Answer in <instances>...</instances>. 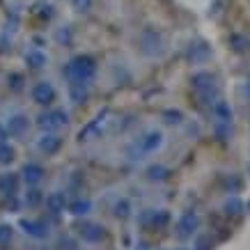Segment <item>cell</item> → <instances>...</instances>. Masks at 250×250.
<instances>
[{
	"label": "cell",
	"instance_id": "6",
	"mask_svg": "<svg viewBox=\"0 0 250 250\" xmlns=\"http://www.w3.org/2000/svg\"><path fill=\"white\" fill-rule=\"evenodd\" d=\"M195 229H197V216L193 211L184 213L182 218H179V223H177V234L182 236V239H186V236H190Z\"/></svg>",
	"mask_w": 250,
	"mask_h": 250
},
{
	"label": "cell",
	"instance_id": "16",
	"mask_svg": "<svg viewBox=\"0 0 250 250\" xmlns=\"http://www.w3.org/2000/svg\"><path fill=\"white\" fill-rule=\"evenodd\" d=\"M213 115H216V120L218 122H232V108H229L225 101H216Z\"/></svg>",
	"mask_w": 250,
	"mask_h": 250
},
{
	"label": "cell",
	"instance_id": "9",
	"mask_svg": "<svg viewBox=\"0 0 250 250\" xmlns=\"http://www.w3.org/2000/svg\"><path fill=\"white\" fill-rule=\"evenodd\" d=\"M23 179L25 184H30V186H37L42 179H44V167L37 166V163H28V166L23 167Z\"/></svg>",
	"mask_w": 250,
	"mask_h": 250
},
{
	"label": "cell",
	"instance_id": "27",
	"mask_svg": "<svg viewBox=\"0 0 250 250\" xmlns=\"http://www.w3.org/2000/svg\"><path fill=\"white\" fill-rule=\"evenodd\" d=\"M92 5V0H74V7L78 9V12H87Z\"/></svg>",
	"mask_w": 250,
	"mask_h": 250
},
{
	"label": "cell",
	"instance_id": "4",
	"mask_svg": "<svg viewBox=\"0 0 250 250\" xmlns=\"http://www.w3.org/2000/svg\"><path fill=\"white\" fill-rule=\"evenodd\" d=\"M53 99H55V87L48 81H42V83L32 87V101L39 104V106H48Z\"/></svg>",
	"mask_w": 250,
	"mask_h": 250
},
{
	"label": "cell",
	"instance_id": "12",
	"mask_svg": "<svg viewBox=\"0 0 250 250\" xmlns=\"http://www.w3.org/2000/svg\"><path fill=\"white\" fill-rule=\"evenodd\" d=\"M87 90H90V83H83V81H71L69 83V97H71L74 104H81L87 97Z\"/></svg>",
	"mask_w": 250,
	"mask_h": 250
},
{
	"label": "cell",
	"instance_id": "19",
	"mask_svg": "<svg viewBox=\"0 0 250 250\" xmlns=\"http://www.w3.org/2000/svg\"><path fill=\"white\" fill-rule=\"evenodd\" d=\"M12 161H14V149H12L5 140H0V163L7 166V163H12Z\"/></svg>",
	"mask_w": 250,
	"mask_h": 250
},
{
	"label": "cell",
	"instance_id": "7",
	"mask_svg": "<svg viewBox=\"0 0 250 250\" xmlns=\"http://www.w3.org/2000/svg\"><path fill=\"white\" fill-rule=\"evenodd\" d=\"M21 228L25 229V234L35 236V239H46L48 236V225H44L42 220H21Z\"/></svg>",
	"mask_w": 250,
	"mask_h": 250
},
{
	"label": "cell",
	"instance_id": "3",
	"mask_svg": "<svg viewBox=\"0 0 250 250\" xmlns=\"http://www.w3.org/2000/svg\"><path fill=\"white\" fill-rule=\"evenodd\" d=\"M140 44H143V51L147 55H159L163 48V42H161V35L156 30H143V35H140Z\"/></svg>",
	"mask_w": 250,
	"mask_h": 250
},
{
	"label": "cell",
	"instance_id": "14",
	"mask_svg": "<svg viewBox=\"0 0 250 250\" xmlns=\"http://www.w3.org/2000/svg\"><path fill=\"white\" fill-rule=\"evenodd\" d=\"M64 205H67V200H64L62 193H51V195L46 197V207H48V211H53V213L64 211Z\"/></svg>",
	"mask_w": 250,
	"mask_h": 250
},
{
	"label": "cell",
	"instance_id": "17",
	"mask_svg": "<svg viewBox=\"0 0 250 250\" xmlns=\"http://www.w3.org/2000/svg\"><path fill=\"white\" fill-rule=\"evenodd\" d=\"M25 62H28L32 69H39L46 64V55L42 53V51H30V53L25 55Z\"/></svg>",
	"mask_w": 250,
	"mask_h": 250
},
{
	"label": "cell",
	"instance_id": "23",
	"mask_svg": "<svg viewBox=\"0 0 250 250\" xmlns=\"http://www.w3.org/2000/svg\"><path fill=\"white\" fill-rule=\"evenodd\" d=\"M147 172H149V177H152V179H163V177L167 174V170H166V167H161V166H152Z\"/></svg>",
	"mask_w": 250,
	"mask_h": 250
},
{
	"label": "cell",
	"instance_id": "10",
	"mask_svg": "<svg viewBox=\"0 0 250 250\" xmlns=\"http://www.w3.org/2000/svg\"><path fill=\"white\" fill-rule=\"evenodd\" d=\"M37 147H39V149H42L44 154H55V152H58V149L62 147V140L55 136V133H46V136L39 138Z\"/></svg>",
	"mask_w": 250,
	"mask_h": 250
},
{
	"label": "cell",
	"instance_id": "8",
	"mask_svg": "<svg viewBox=\"0 0 250 250\" xmlns=\"http://www.w3.org/2000/svg\"><path fill=\"white\" fill-rule=\"evenodd\" d=\"M16 190H19V174H14V172L0 174V193L12 197V195H16Z\"/></svg>",
	"mask_w": 250,
	"mask_h": 250
},
{
	"label": "cell",
	"instance_id": "24",
	"mask_svg": "<svg viewBox=\"0 0 250 250\" xmlns=\"http://www.w3.org/2000/svg\"><path fill=\"white\" fill-rule=\"evenodd\" d=\"M115 213H117L120 218H126V216H129V202H126V200L117 202V207H115Z\"/></svg>",
	"mask_w": 250,
	"mask_h": 250
},
{
	"label": "cell",
	"instance_id": "21",
	"mask_svg": "<svg viewBox=\"0 0 250 250\" xmlns=\"http://www.w3.org/2000/svg\"><path fill=\"white\" fill-rule=\"evenodd\" d=\"M12 236H14V229H12V225H0V246L5 248V246H9L12 243Z\"/></svg>",
	"mask_w": 250,
	"mask_h": 250
},
{
	"label": "cell",
	"instance_id": "11",
	"mask_svg": "<svg viewBox=\"0 0 250 250\" xmlns=\"http://www.w3.org/2000/svg\"><path fill=\"white\" fill-rule=\"evenodd\" d=\"M81 236H83V241L97 243L104 239V228H99L94 223H85V225H81Z\"/></svg>",
	"mask_w": 250,
	"mask_h": 250
},
{
	"label": "cell",
	"instance_id": "1",
	"mask_svg": "<svg viewBox=\"0 0 250 250\" xmlns=\"http://www.w3.org/2000/svg\"><path fill=\"white\" fill-rule=\"evenodd\" d=\"M94 71H97L94 60L87 58V55H78V58H74V60L64 67V76H67L69 81H83V83H90L92 78H94Z\"/></svg>",
	"mask_w": 250,
	"mask_h": 250
},
{
	"label": "cell",
	"instance_id": "26",
	"mask_svg": "<svg viewBox=\"0 0 250 250\" xmlns=\"http://www.w3.org/2000/svg\"><path fill=\"white\" fill-rule=\"evenodd\" d=\"M152 220H154V225H166V223H167V211H159V213H154Z\"/></svg>",
	"mask_w": 250,
	"mask_h": 250
},
{
	"label": "cell",
	"instance_id": "20",
	"mask_svg": "<svg viewBox=\"0 0 250 250\" xmlns=\"http://www.w3.org/2000/svg\"><path fill=\"white\" fill-rule=\"evenodd\" d=\"M243 211V202L239 200V197H229L228 202H225V213H232V216H236V213Z\"/></svg>",
	"mask_w": 250,
	"mask_h": 250
},
{
	"label": "cell",
	"instance_id": "15",
	"mask_svg": "<svg viewBox=\"0 0 250 250\" xmlns=\"http://www.w3.org/2000/svg\"><path fill=\"white\" fill-rule=\"evenodd\" d=\"M161 145H163V136H161L159 131H149V133L143 138V149H147V152L159 149Z\"/></svg>",
	"mask_w": 250,
	"mask_h": 250
},
{
	"label": "cell",
	"instance_id": "2",
	"mask_svg": "<svg viewBox=\"0 0 250 250\" xmlns=\"http://www.w3.org/2000/svg\"><path fill=\"white\" fill-rule=\"evenodd\" d=\"M69 122V115L64 110H51V113H46L39 117V126L46 131H55V129H62V126H67Z\"/></svg>",
	"mask_w": 250,
	"mask_h": 250
},
{
	"label": "cell",
	"instance_id": "29",
	"mask_svg": "<svg viewBox=\"0 0 250 250\" xmlns=\"http://www.w3.org/2000/svg\"><path fill=\"white\" fill-rule=\"evenodd\" d=\"M246 92H248V94H250V83H248V85H246Z\"/></svg>",
	"mask_w": 250,
	"mask_h": 250
},
{
	"label": "cell",
	"instance_id": "22",
	"mask_svg": "<svg viewBox=\"0 0 250 250\" xmlns=\"http://www.w3.org/2000/svg\"><path fill=\"white\" fill-rule=\"evenodd\" d=\"M42 200H44L42 190L32 188V190H28V195H25V205H28V207H37L39 202H42Z\"/></svg>",
	"mask_w": 250,
	"mask_h": 250
},
{
	"label": "cell",
	"instance_id": "5",
	"mask_svg": "<svg viewBox=\"0 0 250 250\" xmlns=\"http://www.w3.org/2000/svg\"><path fill=\"white\" fill-rule=\"evenodd\" d=\"M193 87H195L205 99H209L213 94V90H216V78H213L211 74H207V71L195 74V76H193Z\"/></svg>",
	"mask_w": 250,
	"mask_h": 250
},
{
	"label": "cell",
	"instance_id": "28",
	"mask_svg": "<svg viewBox=\"0 0 250 250\" xmlns=\"http://www.w3.org/2000/svg\"><path fill=\"white\" fill-rule=\"evenodd\" d=\"M197 250H209V236H200L197 239Z\"/></svg>",
	"mask_w": 250,
	"mask_h": 250
},
{
	"label": "cell",
	"instance_id": "13",
	"mask_svg": "<svg viewBox=\"0 0 250 250\" xmlns=\"http://www.w3.org/2000/svg\"><path fill=\"white\" fill-rule=\"evenodd\" d=\"M28 129V117L25 115H14L7 122V136H21Z\"/></svg>",
	"mask_w": 250,
	"mask_h": 250
},
{
	"label": "cell",
	"instance_id": "18",
	"mask_svg": "<svg viewBox=\"0 0 250 250\" xmlns=\"http://www.w3.org/2000/svg\"><path fill=\"white\" fill-rule=\"evenodd\" d=\"M92 205L90 200H76V202H71V207H69V211L74 213V216H85V213H90Z\"/></svg>",
	"mask_w": 250,
	"mask_h": 250
},
{
	"label": "cell",
	"instance_id": "25",
	"mask_svg": "<svg viewBox=\"0 0 250 250\" xmlns=\"http://www.w3.org/2000/svg\"><path fill=\"white\" fill-rule=\"evenodd\" d=\"M166 122L167 124H179V122H182V113H177V110H167Z\"/></svg>",
	"mask_w": 250,
	"mask_h": 250
}]
</instances>
